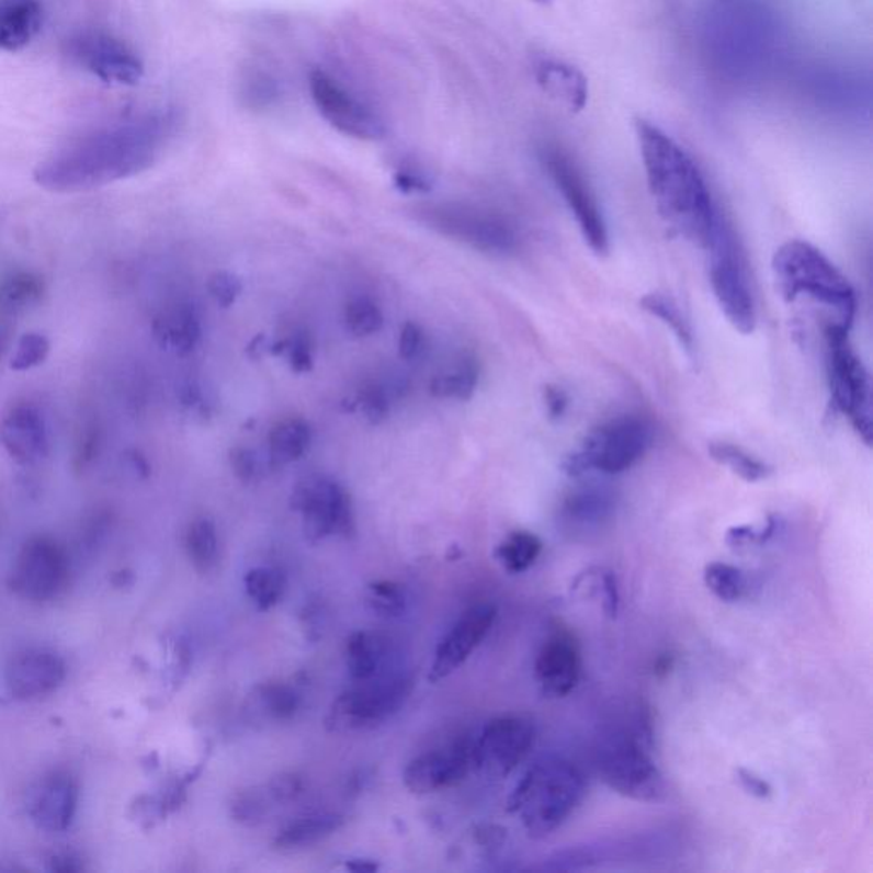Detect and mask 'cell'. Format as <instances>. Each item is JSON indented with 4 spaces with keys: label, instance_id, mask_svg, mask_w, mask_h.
<instances>
[{
    "label": "cell",
    "instance_id": "4dcf8cb0",
    "mask_svg": "<svg viewBox=\"0 0 873 873\" xmlns=\"http://www.w3.org/2000/svg\"><path fill=\"white\" fill-rule=\"evenodd\" d=\"M640 307L647 310L648 315L660 319L667 328H670V331L674 333L676 340L679 341V345L684 349L685 355L693 359V330H691L690 321L682 313L681 306L670 295L662 294V292H650V294L642 297Z\"/></svg>",
    "mask_w": 873,
    "mask_h": 873
},
{
    "label": "cell",
    "instance_id": "83f0119b",
    "mask_svg": "<svg viewBox=\"0 0 873 873\" xmlns=\"http://www.w3.org/2000/svg\"><path fill=\"white\" fill-rule=\"evenodd\" d=\"M154 333L161 345L173 352L189 353L200 340V319L192 306H178L166 310L154 322Z\"/></svg>",
    "mask_w": 873,
    "mask_h": 873
},
{
    "label": "cell",
    "instance_id": "5b68a950",
    "mask_svg": "<svg viewBox=\"0 0 873 873\" xmlns=\"http://www.w3.org/2000/svg\"><path fill=\"white\" fill-rule=\"evenodd\" d=\"M773 273L786 303L807 297L832 310L835 325L850 330L857 315L853 285L816 246L798 239L780 246L773 257Z\"/></svg>",
    "mask_w": 873,
    "mask_h": 873
},
{
    "label": "cell",
    "instance_id": "7bdbcfd3",
    "mask_svg": "<svg viewBox=\"0 0 873 873\" xmlns=\"http://www.w3.org/2000/svg\"><path fill=\"white\" fill-rule=\"evenodd\" d=\"M208 294L220 307H230L241 294V280L230 272H217L208 279Z\"/></svg>",
    "mask_w": 873,
    "mask_h": 873
},
{
    "label": "cell",
    "instance_id": "db71d44e",
    "mask_svg": "<svg viewBox=\"0 0 873 873\" xmlns=\"http://www.w3.org/2000/svg\"><path fill=\"white\" fill-rule=\"evenodd\" d=\"M4 347H5L4 337L0 335V356H2V353H4Z\"/></svg>",
    "mask_w": 873,
    "mask_h": 873
},
{
    "label": "cell",
    "instance_id": "bcb514c9",
    "mask_svg": "<svg viewBox=\"0 0 873 873\" xmlns=\"http://www.w3.org/2000/svg\"><path fill=\"white\" fill-rule=\"evenodd\" d=\"M282 352L288 353L292 371L304 374L313 369V353L306 338L295 337L294 340L282 341Z\"/></svg>",
    "mask_w": 873,
    "mask_h": 873
},
{
    "label": "cell",
    "instance_id": "7a4b0ae2",
    "mask_svg": "<svg viewBox=\"0 0 873 873\" xmlns=\"http://www.w3.org/2000/svg\"><path fill=\"white\" fill-rule=\"evenodd\" d=\"M635 134L648 190L660 217L679 236L705 249L722 214L705 174L693 156L654 122L636 118Z\"/></svg>",
    "mask_w": 873,
    "mask_h": 873
},
{
    "label": "cell",
    "instance_id": "ffe728a7",
    "mask_svg": "<svg viewBox=\"0 0 873 873\" xmlns=\"http://www.w3.org/2000/svg\"><path fill=\"white\" fill-rule=\"evenodd\" d=\"M66 679V664L54 651L27 650L9 664L5 672L9 693L20 700L45 696Z\"/></svg>",
    "mask_w": 873,
    "mask_h": 873
},
{
    "label": "cell",
    "instance_id": "ab89813d",
    "mask_svg": "<svg viewBox=\"0 0 873 873\" xmlns=\"http://www.w3.org/2000/svg\"><path fill=\"white\" fill-rule=\"evenodd\" d=\"M367 602L371 610L381 616H401L407 610V589L399 583L381 580V582L372 583L369 587Z\"/></svg>",
    "mask_w": 873,
    "mask_h": 873
},
{
    "label": "cell",
    "instance_id": "f35d334b",
    "mask_svg": "<svg viewBox=\"0 0 873 873\" xmlns=\"http://www.w3.org/2000/svg\"><path fill=\"white\" fill-rule=\"evenodd\" d=\"M345 322L350 333L355 337H371L383 330V310L371 299L359 297L347 304Z\"/></svg>",
    "mask_w": 873,
    "mask_h": 873
},
{
    "label": "cell",
    "instance_id": "74e56055",
    "mask_svg": "<svg viewBox=\"0 0 873 873\" xmlns=\"http://www.w3.org/2000/svg\"><path fill=\"white\" fill-rule=\"evenodd\" d=\"M43 291L45 287L39 276L27 272L15 273L0 287V303L9 309H26L42 299Z\"/></svg>",
    "mask_w": 873,
    "mask_h": 873
},
{
    "label": "cell",
    "instance_id": "ee69618b",
    "mask_svg": "<svg viewBox=\"0 0 873 873\" xmlns=\"http://www.w3.org/2000/svg\"><path fill=\"white\" fill-rule=\"evenodd\" d=\"M359 405H361L362 413L365 415L372 426L384 422L387 415H389V401L383 389L377 386H369L362 389L359 396Z\"/></svg>",
    "mask_w": 873,
    "mask_h": 873
},
{
    "label": "cell",
    "instance_id": "e575fe53",
    "mask_svg": "<svg viewBox=\"0 0 873 873\" xmlns=\"http://www.w3.org/2000/svg\"><path fill=\"white\" fill-rule=\"evenodd\" d=\"M184 548L196 570L202 574L214 570L220 558L214 522L205 518L193 521L184 537Z\"/></svg>",
    "mask_w": 873,
    "mask_h": 873
},
{
    "label": "cell",
    "instance_id": "d6986e66",
    "mask_svg": "<svg viewBox=\"0 0 873 873\" xmlns=\"http://www.w3.org/2000/svg\"><path fill=\"white\" fill-rule=\"evenodd\" d=\"M582 672L579 645L567 633H556L544 642L534 664V674L543 694L564 698L577 688Z\"/></svg>",
    "mask_w": 873,
    "mask_h": 873
},
{
    "label": "cell",
    "instance_id": "f5cc1de1",
    "mask_svg": "<svg viewBox=\"0 0 873 873\" xmlns=\"http://www.w3.org/2000/svg\"><path fill=\"white\" fill-rule=\"evenodd\" d=\"M98 449H100V433H98L97 429H89L81 444H79L77 460L81 461L82 464L89 463L92 457L97 456Z\"/></svg>",
    "mask_w": 873,
    "mask_h": 873
},
{
    "label": "cell",
    "instance_id": "484cf974",
    "mask_svg": "<svg viewBox=\"0 0 873 873\" xmlns=\"http://www.w3.org/2000/svg\"><path fill=\"white\" fill-rule=\"evenodd\" d=\"M42 24V0H0V52L23 50Z\"/></svg>",
    "mask_w": 873,
    "mask_h": 873
},
{
    "label": "cell",
    "instance_id": "816d5d0a",
    "mask_svg": "<svg viewBox=\"0 0 873 873\" xmlns=\"http://www.w3.org/2000/svg\"><path fill=\"white\" fill-rule=\"evenodd\" d=\"M544 405H546V411H548L549 418H552V420H559V418L564 417L565 411H567V395H565L562 387L546 386L544 387Z\"/></svg>",
    "mask_w": 873,
    "mask_h": 873
},
{
    "label": "cell",
    "instance_id": "c3c4849f",
    "mask_svg": "<svg viewBox=\"0 0 873 873\" xmlns=\"http://www.w3.org/2000/svg\"><path fill=\"white\" fill-rule=\"evenodd\" d=\"M736 776L740 786L752 797L770 798L773 795V786L755 771L747 770V768H737Z\"/></svg>",
    "mask_w": 873,
    "mask_h": 873
},
{
    "label": "cell",
    "instance_id": "3957f363",
    "mask_svg": "<svg viewBox=\"0 0 873 873\" xmlns=\"http://www.w3.org/2000/svg\"><path fill=\"white\" fill-rule=\"evenodd\" d=\"M596 762L605 785L623 797L659 802L666 795L662 773L651 758L650 715L644 708H638L630 724L602 732Z\"/></svg>",
    "mask_w": 873,
    "mask_h": 873
},
{
    "label": "cell",
    "instance_id": "7c38bea8",
    "mask_svg": "<svg viewBox=\"0 0 873 873\" xmlns=\"http://www.w3.org/2000/svg\"><path fill=\"white\" fill-rule=\"evenodd\" d=\"M543 165L558 192L564 195L565 204L579 224L580 233L589 248L599 257L608 253L610 251L608 227L599 207L598 196L582 173V169L571 161L568 154L559 149L544 150Z\"/></svg>",
    "mask_w": 873,
    "mask_h": 873
},
{
    "label": "cell",
    "instance_id": "f546056e",
    "mask_svg": "<svg viewBox=\"0 0 873 873\" xmlns=\"http://www.w3.org/2000/svg\"><path fill=\"white\" fill-rule=\"evenodd\" d=\"M310 427L303 418H287L273 427L269 436L270 461L273 466H285L304 456L309 449Z\"/></svg>",
    "mask_w": 873,
    "mask_h": 873
},
{
    "label": "cell",
    "instance_id": "4fadbf2b",
    "mask_svg": "<svg viewBox=\"0 0 873 873\" xmlns=\"http://www.w3.org/2000/svg\"><path fill=\"white\" fill-rule=\"evenodd\" d=\"M66 54L76 66L107 84L135 86L146 72L131 46L104 31H79L67 39Z\"/></svg>",
    "mask_w": 873,
    "mask_h": 873
},
{
    "label": "cell",
    "instance_id": "8fae6325",
    "mask_svg": "<svg viewBox=\"0 0 873 873\" xmlns=\"http://www.w3.org/2000/svg\"><path fill=\"white\" fill-rule=\"evenodd\" d=\"M422 220L436 233L473 246L483 253L507 254L518 248V230L495 212L469 205L444 204L422 212Z\"/></svg>",
    "mask_w": 873,
    "mask_h": 873
},
{
    "label": "cell",
    "instance_id": "9c48e42d",
    "mask_svg": "<svg viewBox=\"0 0 873 873\" xmlns=\"http://www.w3.org/2000/svg\"><path fill=\"white\" fill-rule=\"evenodd\" d=\"M413 691V681L403 672H389L338 694L326 715V728L337 734L379 727L403 708Z\"/></svg>",
    "mask_w": 873,
    "mask_h": 873
},
{
    "label": "cell",
    "instance_id": "603a6c76",
    "mask_svg": "<svg viewBox=\"0 0 873 873\" xmlns=\"http://www.w3.org/2000/svg\"><path fill=\"white\" fill-rule=\"evenodd\" d=\"M534 77L549 100L567 112L579 113L589 101L586 73L570 61L558 57H541L534 64Z\"/></svg>",
    "mask_w": 873,
    "mask_h": 873
},
{
    "label": "cell",
    "instance_id": "30bf717a",
    "mask_svg": "<svg viewBox=\"0 0 873 873\" xmlns=\"http://www.w3.org/2000/svg\"><path fill=\"white\" fill-rule=\"evenodd\" d=\"M291 506L301 513L304 534L313 543L355 533L352 498L333 478L307 476L295 485Z\"/></svg>",
    "mask_w": 873,
    "mask_h": 873
},
{
    "label": "cell",
    "instance_id": "d590c367",
    "mask_svg": "<svg viewBox=\"0 0 873 873\" xmlns=\"http://www.w3.org/2000/svg\"><path fill=\"white\" fill-rule=\"evenodd\" d=\"M246 594L260 611L272 610L285 592L284 575L275 568L258 567L245 577Z\"/></svg>",
    "mask_w": 873,
    "mask_h": 873
},
{
    "label": "cell",
    "instance_id": "9a60e30c",
    "mask_svg": "<svg viewBox=\"0 0 873 873\" xmlns=\"http://www.w3.org/2000/svg\"><path fill=\"white\" fill-rule=\"evenodd\" d=\"M533 722L524 716H497L473 740L475 768L491 778H506L528 758L534 744Z\"/></svg>",
    "mask_w": 873,
    "mask_h": 873
},
{
    "label": "cell",
    "instance_id": "8d00e7d4",
    "mask_svg": "<svg viewBox=\"0 0 873 873\" xmlns=\"http://www.w3.org/2000/svg\"><path fill=\"white\" fill-rule=\"evenodd\" d=\"M706 589L722 602H737L746 596L747 579L740 568L713 562L703 571Z\"/></svg>",
    "mask_w": 873,
    "mask_h": 873
},
{
    "label": "cell",
    "instance_id": "7dc6e473",
    "mask_svg": "<svg viewBox=\"0 0 873 873\" xmlns=\"http://www.w3.org/2000/svg\"><path fill=\"white\" fill-rule=\"evenodd\" d=\"M423 333L420 326L415 322H407L403 326L401 335H399V355L405 361H411L422 350Z\"/></svg>",
    "mask_w": 873,
    "mask_h": 873
},
{
    "label": "cell",
    "instance_id": "8992f818",
    "mask_svg": "<svg viewBox=\"0 0 873 873\" xmlns=\"http://www.w3.org/2000/svg\"><path fill=\"white\" fill-rule=\"evenodd\" d=\"M654 441V429L640 415H620L590 430L579 449L564 461L570 478L590 473L621 475L647 454Z\"/></svg>",
    "mask_w": 873,
    "mask_h": 873
},
{
    "label": "cell",
    "instance_id": "836d02e7",
    "mask_svg": "<svg viewBox=\"0 0 873 873\" xmlns=\"http://www.w3.org/2000/svg\"><path fill=\"white\" fill-rule=\"evenodd\" d=\"M541 552L543 543L536 534L529 531H513L498 544L495 556L509 574H522L536 564Z\"/></svg>",
    "mask_w": 873,
    "mask_h": 873
},
{
    "label": "cell",
    "instance_id": "d4e9b609",
    "mask_svg": "<svg viewBox=\"0 0 873 873\" xmlns=\"http://www.w3.org/2000/svg\"><path fill=\"white\" fill-rule=\"evenodd\" d=\"M393 645L383 633L356 632L345 645V662L350 678L355 682L369 681L377 676L389 674Z\"/></svg>",
    "mask_w": 873,
    "mask_h": 873
},
{
    "label": "cell",
    "instance_id": "ba28073f",
    "mask_svg": "<svg viewBox=\"0 0 873 873\" xmlns=\"http://www.w3.org/2000/svg\"><path fill=\"white\" fill-rule=\"evenodd\" d=\"M847 328L829 322L824 330L829 389L836 411L850 420L866 445L872 444V395L865 365L851 347Z\"/></svg>",
    "mask_w": 873,
    "mask_h": 873
},
{
    "label": "cell",
    "instance_id": "f907efd6",
    "mask_svg": "<svg viewBox=\"0 0 873 873\" xmlns=\"http://www.w3.org/2000/svg\"><path fill=\"white\" fill-rule=\"evenodd\" d=\"M602 592H604V610L610 617H616L620 611V587L613 571L602 574Z\"/></svg>",
    "mask_w": 873,
    "mask_h": 873
},
{
    "label": "cell",
    "instance_id": "b9f144b4",
    "mask_svg": "<svg viewBox=\"0 0 873 873\" xmlns=\"http://www.w3.org/2000/svg\"><path fill=\"white\" fill-rule=\"evenodd\" d=\"M776 529V519L768 518L767 525L762 529H756L755 525H736V528L728 529L725 541H727L728 546H732V548H742V546H751V544H762L774 536Z\"/></svg>",
    "mask_w": 873,
    "mask_h": 873
},
{
    "label": "cell",
    "instance_id": "7402d4cb",
    "mask_svg": "<svg viewBox=\"0 0 873 873\" xmlns=\"http://www.w3.org/2000/svg\"><path fill=\"white\" fill-rule=\"evenodd\" d=\"M616 509L614 491L604 485L589 483L574 488L559 506V522L571 533H590L613 518Z\"/></svg>",
    "mask_w": 873,
    "mask_h": 873
},
{
    "label": "cell",
    "instance_id": "44dd1931",
    "mask_svg": "<svg viewBox=\"0 0 873 873\" xmlns=\"http://www.w3.org/2000/svg\"><path fill=\"white\" fill-rule=\"evenodd\" d=\"M0 441L12 460L21 464L39 463L50 451L45 418L31 405H18L5 415L0 423Z\"/></svg>",
    "mask_w": 873,
    "mask_h": 873
},
{
    "label": "cell",
    "instance_id": "d6a6232c",
    "mask_svg": "<svg viewBox=\"0 0 873 873\" xmlns=\"http://www.w3.org/2000/svg\"><path fill=\"white\" fill-rule=\"evenodd\" d=\"M708 452L715 463L728 467L734 475L747 483L762 481L773 473V469L764 461L758 460L746 449L732 444V442H710Z\"/></svg>",
    "mask_w": 873,
    "mask_h": 873
},
{
    "label": "cell",
    "instance_id": "277c9868",
    "mask_svg": "<svg viewBox=\"0 0 873 873\" xmlns=\"http://www.w3.org/2000/svg\"><path fill=\"white\" fill-rule=\"evenodd\" d=\"M586 793V776L574 762L546 758L529 768L510 795L507 808L521 816L531 838H546L570 819Z\"/></svg>",
    "mask_w": 873,
    "mask_h": 873
},
{
    "label": "cell",
    "instance_id": "e0dca14e",
    "mask_svg": "<svg viewBox=\"0 0 873 873\" xmlns=\"http://www.w3.org/2000/svg\"><path fill=\"white\" fill-rule=\"evenodd\" d=\"M472 768H475L473 740L461 739L415 758L403 773V782L411 793L423 795L457 785Z\"/></svg>",
    "mask_w": 873,
    "mask_h": 873
},
{
    "label": "cell",
    "instance_id": "6da1fadb",
    "mask_svg": "<svg viewBox=\"0 0 873 873\" xmlns=\"http://www.w3.org/2000/svg\"><path fill=\"white\" fill-rule=\"evenodd\" d=\"M173 127L168 113H147L91 132L43 161L36 183L52 192H81L135 177L158 161Z\"/></svg>",
    "mask_w": 873,
    "mask_h": 873
},
{
    "label": "cell",
    "instance_id": "f6af8a7d",
    "mask_svg": "<svg viewBox=\"0 0 873 873\" xmlns=\"http://www.w3.org/2000/svg\"><path fill=\"white\" fill-rule=\"evenodd\" d=\"M230 467H233L236 478L242 483H251L261 473L260 461L253 451L246 447H236L229 454Z\"/></svg>",
    "mask_w": 873,
    "mask_h": 873
},
{
    "label": "cell",
    "instance_id": "5bb4252c",
    "mask_svg": "<svg viewBox=\"0 0 873 873\" xmlns=\"http://www.w3.org/2000/svg\"><path fill=\"white\" fill-rule=\"evenodd\" d=\"M309 88L322 118L341 134L359 140H379L386 135L381 116L330 73L315 70Z\"/></svg>",
    "mask_w": 873,
    "mask_h": 873
},
{
    "label": "cell",
    "instance_id": "11a10c76",
    "mask_svg": "<svg viewBox=\"0 0 873 873\" xmlns=\"http://www.w3.org/2000/svg\"><path fill=\"white\" fill-rule=\"evenodd\" d=\"M533 2H536V4L541 5H548L552 4L553 0H533Z\"/></svg>",
    "mask_w": 873,
    "mask_h": 873
},
{
    "label": "cell",
    "instance_id": "ac0fdd59",
    "mask_svg": "<svg viewBox=\"0 0 873 873\" xmlns=\"http://www.w3.org/2000/svg\"><path fill=\"white\" fill-rule=\"evenodd\" d=\"M495 617H497V608L494 604H478L467 610L436 647L429 681H442L454 670L460 669L485 640V636L494 626Z\"/></svg>",
    "mask_w": 873,
    "mask_h": 873
},
{
    "label": "cell",
    "instance_id": "60d3db41",
    "mask_svg": "<svg viewBox=\"0 0 873 873\" xmlns=\"http://www.w3.org/2000/svg\"><path fill=\"white\" fill-rule=\"evenodd\" d=\"M50 353V341L39 333H26L21 338L12 355V371H27L43 364L46 356Z\"/></svg>",
    "mask_w": 873,
    "mask_h": 873
},
{
    "label": "cell",
    "instance_id": "1f68e13d",
    "mask_svg": "<svg viewBox=\"0 0 873 873\" xmlns=\"http://www.w3.org/2000/svg\"><path fill=\"white\" fill-rule=\"evenodd\" d=\"M479 381V364L475 356H461L451 371L435 376L430 383V393L436 398H454L467 401L475 393Z\"/></svg>",
    "mask_w": 873,
    "mask_h": 873
},
{
    "label": "cell",
    "instance_id": "2e32d148",
    "mask_svg": "<svg viewBox=\"0 0 873 873\" xmlns=\"http://www.w3.org/2000/svg\"><path fill=\"white\" fill-rule=\"evenodd\" d=\"M67 579V558L55 541L35 537L21 549L12 587L18 594L31 601H48L60 592Z\"/></svg>",
    "mask_w": 873,
    "mask_h": 873
},
{
    "label": "cell",
    "instance_id": "4316f807",
    "mask_svg": "<svg viewBox=\"0 0 873 873\" xmlns=\"http://www.w3.org/2000/svg\"><path fill=\"white\" fill-rule=\"evenodd\" d=\"M299 691L294 685L285 682H270V684L258 685L251 693L248 701V713L253 722H270L280 724L294 718L299 710Z\"/></svg>",
    "mask_w": 873,
    "mask_h": 873
},
{
    "label": "cell",
    "instance_id": "52a82bcc",
    "mask_svg": "<svg viewBox=\"0 0 873 873\" xmlns=\"http://www.w3.org/2000/svg\"><path fill=\"white\" fill-rule=\"evenodd\" d=\"M705 249L708 253L710 284L716 303L739 333L751 335L758 322L751 280L736 233L724 214L716 218Z\"/></svg>",
    "mask_w": 873,
    "mask_h": 873
},
{
    "label": "cell",
    "instance_id": "681fc988",
    "mask_svg": "<svg viewBox=\"0 0 873 873\" xmlns=\"http://www.w3.org/2000/svg\"><path fill=\"white\" fill-rule=\"evenodd\" d=\"M396 189L405 193L411 192H429L432 184L427 180L422 171H415V169H399L395 174Z\"/></svg>",
    "mask_w": 873,
    "mask_h": 873
},
{
    "label": "cell",
    "instance_id": "cb8c5ba5",
    "mask_svg": "<svg viewBox=\"0 0 873 873\" xmlns=\"http://www.w3.org/2000/svg\"><path fill=\"white\" fill-rule=\"evenodd\" d=\"M77 790L67 776L46 778L31 798V817L46 831H66L76 814Z\"/></svg>",
    "mask_w": 873,
    "mask_h": 873
},
{
    "label": "cell",
    "instance_id": "f1b7e54d",
    "mask_svg": "<svg viewBox=\"0 0 873 873\" xmlns=\"http://www.w3.org/2000/svg\"><path fill=\"white\" fill-rule=\"evenodd\" d=\"M343 826V817L337 814H318L304 817L288 824L284 831L276 836L273 847L280 851L304 850L330 838Z\"/></svg>",
    "mask_w": 873,
    "mask_h": 873
}]
</instances>
